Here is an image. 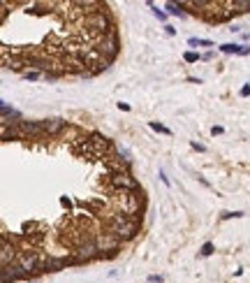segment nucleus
Masks as SVG:
<instances>
[{"label": "nucleus", "mask_w": 250, "mask_h": 283, "mask_svg": "<svg viewBox=\"0 0 250 283\" xmlns=\"http://www.w3.org/2000/svg\"><path fill=\"white\" fill-rule=\"evenodd\" d=\"M139 230V223L130 220L127 214H116L111 218V234H116L118 239H132Z\"/></svg>", "instance_id": "obj_1"}, {"label": "nucleus", "mask_w": 250, "mask_h": 283, "mask_svg": "<svg viewBox=\"0 0 250 283\" xmlns=\"http://www.w3.org/2000/svg\"><path fill=\"white\" fill-rule=\"evenodd\" d=\"M118 244H121V239H118L116 234H111V232H104V234H100V237L95 239L97 251H116Z\"/></svg>", "instance_id": "obj_2"}, {"label": "nucleus", "mask_w": 250, "mask_h": 283, "mask_svg": "<svg viewBox=\"0 0 250 283\" xmlns=\"http://www.w3.org/2000/svg\"><path fill=\"white\" fill-rule=\"evenodd\" d=\"M62 128H65V121L62 118H47V121H42V133H49V135L61 133Z\"/></svg>", "instance_id": "obj_3"}, {"label": "nucleus", "mask_w": 250, "mask_h": 283, "mask_svg": "<svg viewBox=\"0 0 250 283\" xmlns=\"http://www.w3.org/2000/svg\"><path fill=\"white\" fill-rule=\"evenodd\" d=\"M95 253H97L95 241H86V244H81V246L77 249V260H91Z\"/></svg>", "instance_id": "obj_4"}, {"label": "nucleus", "mask_w": 250, "mask_h": 283, "mask_svg": "<svg viewBox=\"0 0 250 283\" xmlns=\"http://www.w3.org/2000/svg\"><path fill=\"white\" fill-rule=\"evenodd\" d=\"M86 26H91V31H107V19H104V14H88Z\"/></svg>", "instance_id": "obj_5"}, {"label": "nucleus", "mask_w": 250, "mask_h": 283, "mask_svg": "<svg viewBox=\"0 0 250 283\" xmlns=\"http://www.w3.org/2000/svg\"><path fill=\"white\" fill-rule=\"evenodd\" d=\"M23 274L26 272H23L21 267H10V265H7V267H2V283L16 281V279H21Z\"/></svg>", "instance_id": "obj_6"}, {"label": "nucleus", "mask_w": 250, "mask_h": 283, "mask_svg": "<svg viewBox=\"0 0 250 283\" xmlns=\"http://www.w3.org/2000/svg\"><path fill=\"white\" fill-rule=\"evenodd\" d=\"M114 186H118V188H135V181L130 179V174H125V172H121V174H114Z\"/></svg>", "instance_id": "obj_7"}, {"label": "nucleus", "mask_w": 250, "mask_h": 283, "mask_svg": "<svg viewBox=\"0 0 250 283\" xmlns=\"http://www.w3.org/2000/svg\"><path fill=\"white\" fill-rule=\"evenodd\" d=\"M19 267L26 274H28V272H35V267H37V260H35L32 255H23V258H21V265H19Z\"/></svg>", "instance_id": "obj_8"}, {"label": "nucleus", "mask_w": 250, "mask_h": 283, "mask_svg": "<svg viewBox=\"0 0 250 283\" xmlns=\"http://www.w3.org/2000/svg\"><path fill=\"white\" fill-rule=\"evenodd\" d=\"M229 7L236 12H248L250 10V0H234V2H229Z\"/></svg>", "instance_id": "obj_9"}, {"label": "nucleus", "mask_w": 250, "mask_h": 283, "mask_svg": "<svg viewBox=\"0 0 250 283\" xmlns=\"http://www.w3.org/2000/svg\"><path fill=\"white\" fill-rule=\"evenodd\" d=\"M220 51H225V53H241V56H243V47H239V44H222V47H220Z\"/></svg>", "instance_id": "obj_10"}, {"label": "nucleus", "mask_w": 250, "mask_h": 283, "mask_svg": "<svg viewBox=\"0 0 250 283\" xmlns=\"http://www.w3.org/2000/svg\"><path fill=\"white\" fill-rule=\"evenodd\" d=\"M188 44H190V47H213V42H211V40H197V37H190V40H188Z\"/></svg>", "instance_id": "obj_11"}, {"label": "nucleus", "mask_w": 250, "mask_h": 283, "mask_svg": "<svg viewBox=\"0 0 250 283\" xmlns=\"http://www.w3.org/2000/svg\"><path fill=\"white\" fill-rule=\"evenodd\" d=\"M148 126L153 128V130H156V133H162V135H172V130H169V128L160 126V123H156V121H151V123H148Z\"/></svg>", "instance_id": "obj_12"}, {"label": "nucleus", "mask_w": 250, "mask_h": 283, "mask_svg": "<svg viewBox=\"0 0 250 283\" xmlns=\"http://www.w3.org/2000/svg\"><path fill=\"white\" fill-rule=\"evenodd\" d=\"M167 10H169V14H174V17H183V10L178 5H174V2H167Z\"/></svg>", "instance_id": "obj_13"}, {"label": "nucleus", "mask_w": 250, "mask_h": 283, "mask_svg": "<svg viewBox=\"0 0 250 283\" xmlns=\"http://www.w3.org/2000/svg\"><path fill=\"white\" fill-rule=\"evenodd\" d=\"M183 58H186V63H197V61H199V53L186 51V53H183Z\"/></svg>", "instance_id": "obj_14"}, {"label": "nucleus", "mask_w": 250, "mask_h": 283, "mask_svg": "<svg viewBox=\"0 0 250 283\" xmlns=\"http://www.w3.org/2000/svg\"><path fill=\"white\" fill-rule=\"evenodd\" d=\"M151 10H153V14H156L157 19H160V21H167V12L157 10V7H156V5H153V2H151Z\"/></svg>", "instance_id": "obj_15"}, {"label": "nucleus", "mask_w": 250, "mask_h": 283, "mask_svg": "<svg viewBox=\"0 0 250 283\" xmlns=\"http://www.w3.org/2000/svg\"><path fill=\"white\" fill-rule=\"evenodd\" d=\"M202 255H211V253H213V244H211V241H206V244H204V246H202Z\"/></svg>", "instance_id": "obj_16"}, {"label": "nucleus", "mask_w": 250, "mask_h": 283, "mask_svg": "<svg viewBox=\"0 0 250 283\" xmlns=\"http://www.w3.org/2000/svg\"><path fill=\"white\" fill-rule=\"evenodd\" d=\"M248 95H250V84H246L241 88V98H248Z\"/></svg>", "instance_id": "obj_17"}, {"label": "nucleus", "mask_w": 250, "mask_h": 283, "mask_svg": "<svg viewBox=\"0 0 250 283\" xmlns=\"http://www.w3.org/2000/svg\"><path fill=\"white\" fill-rule=\"evenodd\" d=\"M148 281H151V283H162V276L153 274V276H148Z\"/></svg>", "instance_id": "obj_18"}, {"label": "nucleus", "mask_w": 250, "mask_h": 283, "mask_svg": "<svg viewBox=\"0 0 250 283\" xmlns=\"http://www.w3.org/2000/svg\"><path fill=\"white\" fill-rule=\"evenodd\" d=\"M211 133H213V135H222V126H213L211 128Z\"/></svg>", "instance_id": "obj_19"}, {"label": "nucleus", "mask_w": 250, "mask_h": 283, "mask_svg": "<svg viewBox=\"0 0 250 283\" xmlns=\"http://www.w3.org/2000/svg\"><path fill=\"white\" fill-rule=\"evenodd\" d=\"M192 149H195V151H206V147H204V144H197V142H192Z\"/></svg>", "instance_id": "obj_20"}, {"label": "nucleus", "mask_w": 250, "mask_h": 283, "mask_svg": "<svg viewBox=\"0 0 250 283\" xmlns=\"http://www.w3.org/2000/svg\"><path fill=\"white\" fill-rule=\"evenodd\" d=\"M37 77H40V74H37V72H28V74H26V79H31V82H35Z\"/></svg>", "instance_id": "obj_21"}, {"label": "nucleus", "mask_w": 250, "mask_h": 283, "mask_svg": "<svg viewBox=\"0 0 250 283\" xmlns=\"http://www.w3.org/2000/svg\"><path fill=\"white\" fill-rule=\"evenodd\" d=\"M118 109H123V112H130V105H127V102H118Z\"/></svg>", "instance_id": "obj_22"}]
</instances>
